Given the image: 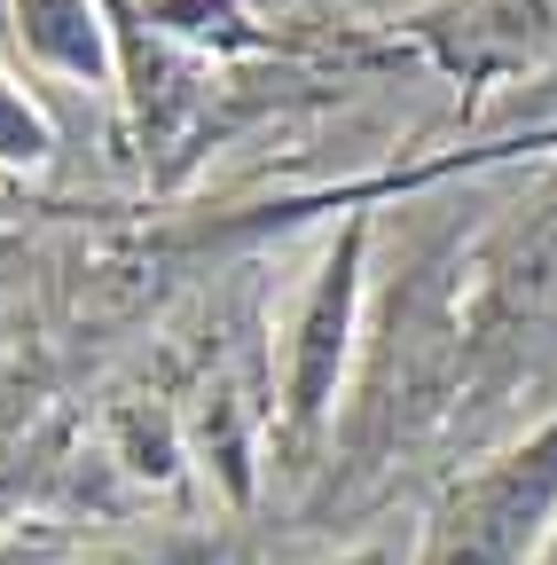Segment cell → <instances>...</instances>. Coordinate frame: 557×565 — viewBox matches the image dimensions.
Segmentation results:
<instances>
[{"instance_id":"cell-2","label":"cell","mask_w":557,"mask_h":565,"mask_svg":"<svg viewBox=\"0 0 557 565\" xmlns=\"http://www.w3.org/2000/svg\"><path fill=\"white\" fill-rule=\"evenodd\" d=\"M354 275H362V228H345V244L322 259L314 291L299 307V338H291V424H322L330 393H338V362H345V330H354Z\"/></svg>"},{"instance_id":"cell-4","label":"cell","mask_w":557,"mask_h":565,"mask_svg":"<svg viewBox=\"0 0 557 565\" xmlns=\"http://www.w3.org/2000/svg\"><path fill=\"white\" fill-rule=\"evenodd\" d=\"M47 150H55V141H47V118L24 103V87L0 79V166H40Z\"/></svg>"},{"instance_id":"cell-1","label":"cell","mask_w":557,"mask_h":565,"mask_svg":"<svg viewBox=\"0 0 557 565\" xmlns=\"http://www.w3.org/2000/svg\"><path fill=\"white\" fill-rule=\"evenodd\" d=\"M557 511V424L503 456L486 479H471L432 526V565H518L526 542L542 534V519Z\"/></svg>"},{"instance_id":"cell-6","label":"cell","mask_w":557,"mask_h":565,"mask_svg":"<svg viewBox=\"0 0 557 565\" xmlns=\"http://www.w3.org/2000/svg\"><path fill=\"white\" fill-rule=\"evenodd\" d=\"M338 565H400L393 550H354V557H338Z\"/></svg>"},{"instance_id":"cell-3","label":"cell","mask_w":557,"mask_h":565,"mask_svg":"<svg viewBox=\"0 0 557 565\" xmlns=\"http://www.w3.org/2000/svg\"><path fill=\"white\" fill-rule=\"evenodd\" d=\"M17 32L40 63L72 71V79H103L110 71V40H103L95 0H17Z\"/></svg>"},{"instance_id":"cell-5","label":"cell","mask_w":557,"mask_h":565,"mask_svg":"<svg viewBox=\"0 0 557 565\" xmlns=\"http://www.w3.org/2000/svg\"><path fill=\"white\" fill-rule=\"evenodd\" d=\"M0 565H63V542L55 534H9L0 542Z\"/></svg>"}]
</instances>
